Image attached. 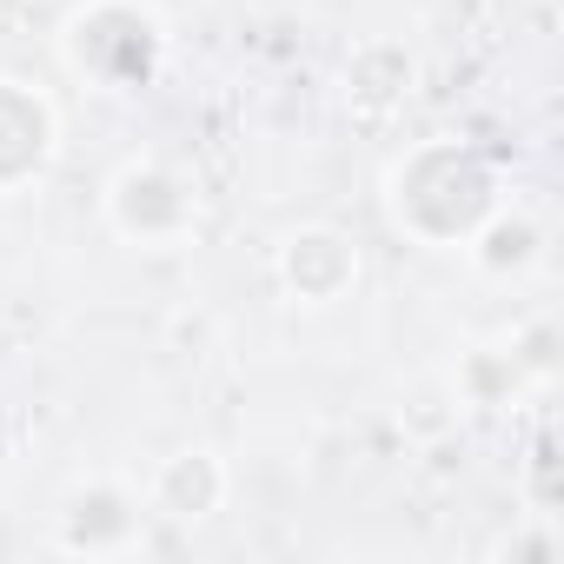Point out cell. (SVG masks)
<instances>
[{"mask_svg":"<svg viewBox=\"0 0 564 564\" xmlns=\"http://www.w3.org/2000/svg\"><path fill=\"white\" fill-rule=\"evenodd\" d=\"M386 199H392V219L425 239V246H452V239H471L491 213V166L452 140H432L419 153H405L386 180Z\"/></svg>","mask_w":564,"mask_h":564,"instance_id":"cell-1","label":"cell"},{"mask_svg":"<svg viewBox=\"0 0 564 564\" xmlns=\"http://www.w3.org/2000/svg\"><path fill=\"white\" fill-rule=\"evenodd\" d=\"M67 61L94 87H133L160 61V21L147 8H133V0H94L67 28Z\"/></svg>","mask_w":564,"mask_h":564,"instance_id":"cell-2","label":"cell"},{"mask_svg":"<svg viewBox=\"0 0 564 564\" xmlns=\"http://www.w3.org/2000/svg\"><path fill=\"white\" fill-rule=\"evenodd\" d=\"M107 219H113L127 239H140V246H166V239H180V232L193 226V193H186V180H173L166 166L133 160V166H120V180L107 186Z\"/></svg>","mask_w":564,"mask_h":564,"instance_id":"cell-3","label":"cell"},{"mask_svg":"<svg viewBox=\"0 0 564 564\" xmlns=\"http://www.w3.org/2000/svg\"><path fill=\"white\" fill-rule=\"evenodd\" d=\"M54 153V113L21 80H0V186H21Z\"/></svg>","mask_w":564,"mask_h":564,"instance_id":"cell-4","label":"cell"},{"mask_svg":"<svg viewBox=\"0 0 564 564\" xmlns=\"http://www.w3.org/2000/svg\"><path fill=\"white\" fill-rule=\"evenodd\" d=\"M279 272H286V286H293L300 300L326 306V300H339L352 279H359V252H352L339 232L313 226V232H293V239H286V252H279Z\"/></svg>","mask_w":564,"mask_h":564,"instance_id":"cell-5","label":"cell"},{"mask_svg":"<svg viewBox=\"0 0 564 564\" xmlns=\"http://www.w3.org/2000/svg\"><path fill=\"white\" fill-rule=\"evenodd\" d=\"M346 94H352V107H366V113L405 107V94H412V61H405V47H392V41L359 47V54L346 61Z\"/></svg>","mask_w":564,"mask_h":564,"instance_id":"cell-6","label":"cell"},{"mask_svg":"<svg viewBox=\"0 0 564 564\" xmlns=\"http://www.w3.org/2000/svg\"><path fill=\"white\" fill-rule=\"evenodd\" d=\"M219 491H226L219 465H213L206 452H180V458L160 471L153 505H160V511H173V518H199V511H213V505H219Z\"/></svg>","mask_w":564,"mask_h":564,"instance_id":"cell-7","label":"cell"},{"mask_svg":"<svg viewBox=\"0 0 564 564\" xmlns=\"http://www.w3.org/2000/svg\"><path fill=\"white\" fill-rule=\"evenodd\" d=\"M471 239H478L471 259H478L485 272H524V265L538 259V226H531L524 213H498V206H491Z\"/></svg>","mask_w":564,"mask_h":564,"instance_id":"cell-8","label":"cell"}]
</instances>
